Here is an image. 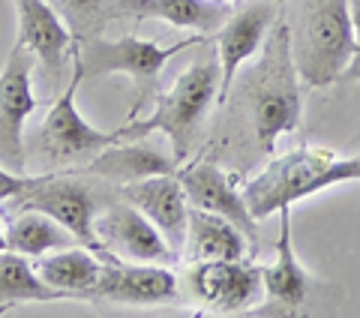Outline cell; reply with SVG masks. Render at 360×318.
<instances>
[{"label": "cell", "instance_id": "obj_1", "mask_svg": "<svg viewBox=\"0 0 360 318\" xmlns=\"http://www.w3.org/2000/svg\"><path fill=\"white\" fill-rule=\"evenodd\" d=\"M291 54L307 87L336 84L354 54L348 0H295L288 15Z\"/></svg>", "mask_w": 360, "mask_h": 318}, {"label": "cell", "instance_id": "obj_2", "mask_svg": "<svg viewBox=\"0 0 360 318\" xmlns=\"http://www.w3.org/2000/svg\"><path fill=\"white\" fill-rule=\"evenodd\" d=\"M219 90H222L219 54H205L201 61H193L174 78V84L156 99L148 117L120 127V135L123 139H148L153 132H162L172 141L174 159L184 163L193 153L198 129L207 120L210 106L219 96Z\"/></svg>", "mask_w": 360, "mask_h": 318}, {"label": "cell", "instance_id": "obj_3", "mask_svg": "<svg viewBox=\"0 0 360 318\" xmlns=\"http://www.w3.org/2000/svg\"><path fill=\"white\" fill-rule=\"evenodd\" d=\"M300 72L291 54V37L288 25L279 21L276 30L270 33L262 63L250 75L246 87V102H250L252 132L262 151H274L276 139L295 132L300 127L303 115V96H300Z\"/></svg>", "mask_w": 360, "mask_h": 318}, {"label": "cell", "instance_id": "obj_4", "mask_svg": "<svg viewBox=\"0 0 360 318\" xmlns=\"http://www.w3.org/2000/svg\"><path fill=\"white\" fill-rule=\"evenodd\" d=\"M336 184H345L342 156L324 147H297L270 159L243 186V198L255 220H267Z\"/></svg>", "mask_w": 360, "mask_h": 318}, {"label": "cell", "instance_id": "obj_5", "mask_svg": "<svg viewBox=\"0 0 360 318\" xmlns=\"http://www.w3.org/2000/svg\"><path fill=\"white\" fill-rule=\"evenodd\" d=\"M210 39L189 37L172 45H160L153 39H139V37H117V39H105L99 33H90L84 39H75V61L82 66L84 78H99V75H129L135 84H139V99H135V111L144 99H148L150 87L156 84V78L165 70V63L174 58V54L195 49V45H205ZM132 111V115H135Z\"/></svg>", "mask_w": 360, "mask_h": 318}, {"label": "cell", "instance_id": "obj_6", "mask_svg": "<svg viewBox=\"0 0 360 318\" xmlns=\"http://www.w3.org/2000/svg\"><path fill=\"white\" fill-rule=\"evenodd\" d=\"M70 63H72V75H70V84L63 87V94L54 99V106L49 108V115L42 120V132H39V151L63 165H72V163H90L99 151H105L108 144H117L123 141L120 129L115 132H99L96 127L78 115L75 108V94L82 87V66H78L75 54H70Z\"/></svg>", "mask_w": 360, "mask_h": 318}, {"label": "cell", "instance_id": "obj_7", "mask_svg": "<svg viewBox=\"0 0 360 318\" xmlns=\"http://www.w3.org/2000/svg\"><path fill=\"white\" fill-rule=\"evenodd\" d=\"M33 54L21 42L13 45L0 70V165L25 174V123L37 111L33 94Z\"/></svg>", "mask_w": 360, "mask_h": 318}, {"label": "cell", "instance_id": "obj_8", "mask_svg": "<svg viewBox=\"0 0 360 318\" xmlns=\"http://www.w3.org/2000/svg\"><path fill=\"white\" fill-rule=\"evenodd\" d=\"M96 237L99 255L123 261H150V265H168V261L180 258L168 246L162 231L127 198L108 204L105 210L96 213Z\"/></svg>", "mask_w": 360, "mask_h": 318}, {"label": "cell", "instance_id": "obj_9", "mask_svg": "<svg viewBox=\"0 0 360 318\" xmlns=\"http://www.w3.org/2000/svg\"><path fill=\"white\" fill-rule=\"evenodd\" d=\"M9 204H13L15 210L37 208V210L51 213L54 220H60L66 229L78 237V243H84L90 249H99V237H96L99 201L94 196V189L78 184V180H72L66 172L45 174L37 186L25 189Z\"/></svg>", "mask_w": 360, "mask_h": 318}, {"label": "cell", "instance_id": "obj_10", "mask_svg": "<svg viewBox=\"0 0 360 318\" xmlns=\"http://www.w3.org/2000/svg\"><path fill=\"white\" fill-rule=\"evenodd\" d=\"M198 303L217 315L246 312L252 303L264 298L262 267H252L246 258L238 261H193L189 270Z\"/></svg>", "mask_w": 360, "mask_h": 318}, {"label": "cell", "instance_id": "obj_11", "mask_svg": "<svg viewBox=\"0 0 360 318\" xmlns=\"http://www.w3.org/2000/svg\"><path fill=\"white\" fill-rule=\"evenodd\" d=\"M105 258L103 276L96 288L90 291V300L99 303H123V306H150L168 303L177 298V276L165 265H150V261H123Z\"/></svg>", "mask_w": 360, "mask_h": 318}, {"label": "cell", "instance_id": "obj_12", "mask_svg": "<svg viewBox=\"0 0 360 318\" xmlns=\"http://www.w3.org/2000/svg\"><path fill=\"white\" fill-rule=\"evenodd\" d=\"M177 177L184 184V192L193 208L219 213V217L231 220L238 229L250 237V243L258 246V234H255V217L250 213V204L243 198V189L234 186L231 174L219 168L210 159H198L184 168H177Z\"/></svg>", "mask_w": 360, "mask_h": 318}, {"label": "cell", "instance_id": "obj_13", "mask_svg": "<svg viewBox=\"0 0 360 318\" xmlns=\"http://www.w3.org/2000/svg\"><path fill=\"white\" fill-rule=\"evenodd\" d=\"M117 192H120V198L135 204V208L162 231V237L174 253L184 249L186 231H189V198H186L177 172L156 174L148 180H135V184L117 186Z\"/></svg>", "mask_w": 360, "mask_h": 318}, {"label": "cell", "instance_id": "obj_14", "mask_svg": "<svg viewBox=\"0 0 360 318\" xmlns=\"http://www.w3.org/2000/svg\"><path fill=\"white\" fill-rule=\"evenodd\" d=\"M276 261L262 267L264 282V298L255 315H297L307 303L309 276L300 267L295 255V243H291V208L279 210V237H276Z\"/></svg>", "mask_w": 360, "mask_h": 318}, {"label": "cell", "instance_id": "obj_15", "mask_svg": "<svg viewBox=\"0 0 360 318\" xmlns=\"http://www.w3.org/2000/svg\"><path fill=\"white\" fill-rule=\"evenodd\" d=\"M274 27V4L270 0H252L217 30V54L222 63V90L219 99H229V87L238 78V70L267 42V30Z\"/></svg>", "mask_w": 360, "mask_h": 318}, {"label": "cell", "instance_id": "obj_16", "mask_svg": "<svg viewBox=\"0 0 360 318\" xmlns=\"http://www.w3.org/2000/svg\"><path fill=\"white\" fill-rule=\"evenodd\" d=\"M18 9V39L25 49L42 63L45 75H54L72 54L75 37L70 25L58 15L49 0H15Z\"/></svg>", "mask_w": 360, "mask_h": 318}, {"label": "cell", "instance_id": "obj_17", "mask_svg": "<svg viewBox=\"0 0 360 318\" xmlns=\"http://www.w3.org/2000/svg\"><path fill=\"white\" fill-rule=\"evenodd\" d=\"M180 163L174 153H165L160 144L132 139V141H117L99 151L90 163L84 165V174L103 177L105 184L127 186L135 180H148L156 174H174Z\"/></svg>", "mask_w": 360, "mask_h": 318}, {"label": "cell", "instance_id": "obj_18", "mask_svg": "<svg viewBox=\"0 0 360 318\" xmlns=\"http://www.w3.org/2000/svg\"><path fill=\"white\" fill-rule=\"evenodd\" d=\"M156 18L172 27L195 30L201 37L217 33L231 18L229 0H117V18Z\"/></svg>", "mask_w": 360, "mask_h": 318}, {"label": "cell", "instance_id": "obj_19", "mask_svg": "<svg viewBox=\"0 0 360 318\" xmlns=\"http://www.w3.org/2000/svg\"><path fill=\"white\" fill-rule=\"evenodd\" d=\"M250 237L231 220L189 204V231L184 243L186 261H238L250 255Z\"/></svg>", "mask_w": 360, "mask_h": 318}, {"label": "cell", "instance_id": "obj_20", "mask_svg": "<svg viewBox=\"0 0 360 318\" xmlns=\"http://www.w3.org/2000/svg\"><path fill=\"white\" fill-rule=\"evenodd\" d=\"M33 267H37V274L51 288L72 294L75 300H84V298L90 300V291L96 288L99 276H103L105 258L96 249L75 243V246L58 249V253H49L42 258H33Z\"/></svg>", "mask_w": 360, "mask_h": 318}, {"label": "cell", "instance_id": "obj_21", "mask_svg": "<svg viewBox=\"0 0 360 318\" xmlns=\"http://www.w3.org/2000/svg\"><path fill=\"white\" fill-rule=\"evenodd\" d=\"M54 300H75V298L60 288H51L37 274L33 258L13 253V249H0V315H6L21 303H54Z\"/></svg>", "mask_w": 360, "mask_h": 318}, {"label": "cell", "instance_id": "obj_22", "mask_svg": "<svg viewBox=\"0 0 360 318\" xmlns=\"http://www.w3.org/2000/svg\"><path fill=\"white\" fill-rule=\"evenodd\" d=\"M6 234H9V249L27 258H42L49 253H58V249L78 243V237L60 220H54L51 213L37 208L15 210V217L9 220Z\"/></svg>", "mask_w": 360, "mask_h": 318}, {"label": "cell", "instance_id": "obj_23", "mask_svg": "<svg viewBox=\"0 0 360 318\" xmlns=\"http://www.w3.org/2000/svg\"><path fill=\"white\" fill-rule=\"evenodd\" d=\"M49 4L70 25L75 39L99 33L108 18H117V0H49Z\"/></svg>", "mask_w": 360, "mask_h": 318}, {"label": "cell", "instance_id": "obj_24", "mask_svg": "<svg viewBox=\"0 0 360 318\" xmlns=\"http://www.w3.org/2000/svg\"><path fill=\"white\" fill-rule=\"evenodd\" d=\"M42 177H45V174H39V177H27V174H21V172H13V168L0 165V201H13V198L21 196L25 189L37 186Z\"/></svg>", "mask_w": 360, "mask_h": 318}, {"label": "cell", "instance_id": "obj_25", "mask_svg": "<svg viewBox=\"0 0 360 318\" xmlns=\"http://www.w3.org/2000/svg\"><path fill=\"white\" fill-rule=\"evenodd\" d=\"M352 6V27H354V54L348 61L345 72L340 75V84H357L360 82V0H348Z\"/></svg>", "mask_w": 360, "mask_h": 318}, {"label": "cell", "instance_id": "obj_26", "mask_svg": "<svg viewBox=\"0 0 360 318\" xmlns=\"http://www.w3.org/2000/svg\"><path fill=\"white\" fill-rule=\"evenodd\" d=\"M342 168H345V184H348V180H357V184H360V156L342 159Z\"/></svg>", "mask_w": 360, "mask_h": 318}, {"label": "cell", "instance_id": "obj_27", "mask_svg": "<svg viewBox=\"0 0 360 318\" xmlns=\"http://www.w3.org/2000/svg\"><path fill=\"white\" fill-rule=\"evenodd\" d=\"M0 249H9V234L4 229V222H0Z\"/></svg>", "mask_w": 360, "mask_h": 318}]
</instances>
